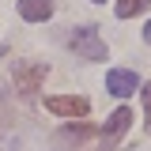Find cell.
<instances>
[{
    "label": "cell",
    "mask_w": 151,
    "mask_h": 151,
    "mask_svg": "<svg viewBox=\"0 0 151 151\" xmlns=\"http://www.w3.org/2000/svg\"><path fill=\"white\" fill-rule=\"evenodd\" d=\"M68 45H72V53L83 57V60H106V42L98 38L94 27H76L72 38H68Z\"/></svg>",
    "instance_id": "obj_1"
},
{
    "label": "cell",
    "mask_w": 151,
    "mask_h": 151,
    "mask_svg": "<svg viewBox=\"0 0 151 151\" xmlns=\"http://www.w3.org/2000/svg\"><path fill=\"white\" fill-rule=\"evenodd\" d=\"M45 76H49V64L45 60H19L12 79H15V91L19 94H34L42 83H45Z\"/></svg>",
    "instance_id": "obj_2"
},
{
    "label": "cell",
    "mask_w": 151,
    "mask_h": 151,
    "mask_svg": "<svg viewBox=\"0 0 151 151\" xmlns=\"http://www.w3.org/2000/svg\"><path fill=\"white\" fill-rule=\"evenodd\" d=\"M132 125V110L129 106H121V110L110 113V121H106V129H102V136H98V144H102V151H113L117 144H121V136L129 132Z\"/></svg>",
    "instance_id": "obj_3"
},
{
    "label": "cell",
    "mask_w": 151,
    "mask_h": 151,
    "mask_svg": "<svg viewBox=\"0 0 151 151\" xmlns=\"http://www.w3.org/2000/svg\"><path fill=\"white\" fill-rule=\"evenodd\" d=\"M45 110L57 117H87L91 102L83 94H57V98H45Z\"/></svg>",
    "instance_id": "obj_4"
},
{
    "label": "cell",
    "mask_w": 151,
    "mask_h": 151,
    "mask_svg": "<svg viewBox=\"0 0 151 151\" xmlns=\"http://www.w3.org/2000/svg\"><path fill=\"white\" fill-rule=\"evenodd\" d=\"M136 87H140V79H136V72H129V68H110V72H106V91L117 94V98L136 94Z\"/></svg>",
    "instance_id": "obj_5"
},
{
    "label": "cell",
    "mask_w": 151,
    "mask_h": 151,
    "mask_svg": "<svg viewBox=\"0 0 151 151\" xmlns=\"http://www.w3.org/2000/svg\"><path fill=\"white\" fill-rule=\"evenodd\" d=\"M19 15L27 23H45L53 15V0H19Z\"/></svg>",
    "instance_id": "obj_6"
},
{
    "label": "cell",
    "mask_w": 151,
    "mask_h": 151,
    "mask_svg": "<svg viewBox=\"0 0 151 151\" xmlns=\"http://www.w3.org/2000/svg\"><path fill=\"white\" fill-rule=\"evenodd\" d=\"M151 8V0H117V19H132V15H140V12H147Z\"/></svg>",
    "instance_id": "obj_7"
},
{
    "label": "cell",
    "mask_w": 151,
    "mask_h": 151,
    "mask_svg": "<svg viewBox=\"0 0 151 151\" xmlns=\"http://www.w3.org/2000/svg\"><path fill=\"white\" fill-rule=\"evenodd\" d=\"M87 136H91V125H83V121H79V125H68V129L60 132V136H57V144H83Z\"/></svg>",
    "instance_id": "obj_8"
},
{
    "label": "cell",
    "mask_w": 151,
    "mask_h": 151,
    "mask_svg": "<svg viewBox=\"0 0 151 151\" xmlns=\"http://www.w3.org/2000/svg\"><path fill=\"white\" fill-rule=\"evenodd\" d=\"M140 98H144V121H147V132H151V83H144Z\"/></svg>",
    "instance_id": "obj_9"
},
{
    "label": "cell",
    "mask_w": 151,
    "mask_h": 151,
    "mask_svg": "<svg viewBox=\"0 0 151 151\" xmlns=\"http://www.w3.org/2000/svg\"><path fill=\"white\" fill-rule=\"evenodd\" d=\"M144 42H151V23H147V27H144Z\"/></svg>",
    "instance_id": "obj_10"
},
{
    "label": "cell",
    "mask_w": 151,
    "mask_h": 151,
    "mask_svg": "<svg viewBox=\"0 0 151 151\" xmlns=\"http://www.w3.org/2000/svg\"><path fill=\"white\" fill-rule=\"evenodd\" d=\"M94 4H106V0H94Z\"/></svg>",
    "instance_id": "obj_11"
}]
</instances>
